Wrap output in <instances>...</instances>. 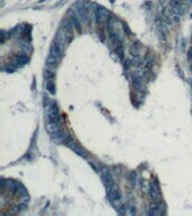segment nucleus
<instances>
[{"mask_svg": "<svg viewBox=\"0 0 192 216\" xmlns=\"http://www.w3.org/2000/svg\"><path fill=\"white\" fill-rule=\"evenodd\" d=\"M96 16H97L98 22H104V20H108L109 13H108L106 9H102V8H98V9L96 10Z\"/></svg>", "mask_w": 192, "mask_h": 216, "instance_id": "f257e3e1", "label": "nucleus"}, {"mask_svg": "<svg viewBox=\"0 0 192 216\" xmlns=\"http://www.w3.org/2000/svg\"><path fill=\"white\" fill-rule=\"evenodd\" d=\"M108 197H109L110 200H117V199H120V194H119V191H118L116 188H115V186H112L108 189Z\"/></svg>", "mask_w": 192, "mask_h": 216, "instance_id": "f03ea898", "label": "nucleus"}, {"mask_svg": "<svg viewBox=\"0 0 192 216\" xmlns=\"http://www.w3.org/2000/svg\"><path fill=\"white\" fill-rule=\"evenodd\" d=\"M46 89H47L51 94H54V92H55V85H54V82H53L52 80H49V81L46 82Z\"/></svg>", "mask_w": 192, "mask_h": 216, "instance_id": "7ed1b4c3", "label": "nucleus"}, {"mask_svg": "<svg viewBox=\"0 0 192 216\" xmlns=\"http://www.w3.org/2000/svg\"><path fill=\"white\" fill-rule=\"evenodd\" d=\"M116 53H117L120 59H124V47H123L121 44L116 46Z\"/></svg>", "mask_w": 192, "mask_h": 216, "instance_id": "20e7f679", "label": "nucleus"}, {"mask_svg": "<svg viewBox=\"0 0 192 216\" xmlns=\"http://www.w3.org/2000/svg\"><path fill=\"white\" fill-rule=\"evenodd\" d=\"M188 58H189V60H192V47H190V50H189V54H188Z\"/></svg>", "mask_w": 192, "mask_h": 216, "instance_id": "39448f33", "label": "nucleus"}]
</instances>
